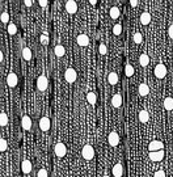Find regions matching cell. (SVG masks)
I'll return each mask as SVG.
<instances>
[{
    "mask_svg": "<svg viewBox=\"0 0 173 177\" xmlns=\"http://www.w3.org/2000/svg\"><path fill=\"white\" fill-rule=\"evenodd\" d=\"M41 43L42 45H47V43H49V37H47L46 33H43V34L41 36Z\"/></svg>",
    "mask_w": 173,
    "mask_h": 177,
    "instance_id": "obj_34",
    "label": "cell"
},
{
    "mask_svg": "<svg viewBox=\"0 0 173 177\" xmlns=\"http://www.w3.org/2000/svg\"><path fill=\"white\" fill-rule=\"evenodd\" d=\"M163 148H164V144H163V142H160V140H152V142H149V144H148L149 152L163 150Z\"/></svg>",
    "mask_w": 173,
    "mask_h": 177,
    "instance_id": "obj_11",
    "label": "cell"
},
{
    "mask_svg": "<svg viewBox=\"0 0 173 177\" xmlns=\"http://www.w3.org/2000/svg\"><path fill=\"white\" fill-rule=\"evenodd\" d=\"M7 29H8V34H10V36H15L16 33H17V26H16L13 22H9V24H8Z\"/></svg>",
    "mask_w": 173,
    "mask_h": 177,
    "instance_id": "obj_27",
    "label": "cell"
},
{
    "mask_svg": "<svg viewBox=\"0 0 173 177\" xmlns=\"http://www.w3.org/2000/svg\"><path fill=\"white\" fill-rule=\"evenodd\" d=\"M86 101H88L91 105H96V101H97L96 93H93V92H88V93H86Z\"/></svg>",
    "mask_w": 173,
    "mask_h": 177,
    "instance_id": "obj_23",
    "label": "cell"
},
{
    "mask_svg": "<svg viewBox=\"0 0 173 177\" xmlns=\"http://www.w3.org/2000/svg\"><path fill=\"white\" fill-rule=\"evenodd\" d=\"M1 1H4V0H1Z\"/></svg>",
    "mask_w": 173,
    "mask_h": 177,
    "instance_id": "obj_45",
    "label": "cell"
},
{
    "mask_svg": "<svg viewBox=\"0 0 173 177\" xmlns=\"http://www.w3.org/2000/svg\"><path fill=\"white\" fill-rule=\"evenodd\" d=\"M0 19H1L3 24H8V21H9V15H8V12H3Z\"/></svg>",
    "mask_w": 173,
    "mask_h": 177,
    "instance_id": "obj_32",
    "label": "cell"
},
{
    "mask_svg": "<svg viewBox=\"0 0 173 177\" xmlns=\"http://www.w3.org/2000/svg\"><path fill=\"white\" fill-rule=\"evenodd\" d=\"M37 177H49V174H47V171L46 169H39L38 171V174H37Z\"/></svg>",
    "mask_w": 173,
    "mask_h": 177,
    "instance_id": "obj_36",
    "label": "cell"
},
{
    "mask_svg": "<svg viewBox=\"0 0 173 177\" xmlns=\"http://www.w3.org/2000/svg\"><path fill=\"white\" fill-rule=\"evenodd\" d=\"M47 1H49V0H38L39 6H41V7H43V8L47 6Z\"/></svg>",
    "mask_w": 173,
    "mask_h": 177,
    "instance_id": "obj_38",
    "label": "cell"
},
{
    "mask_svg": "<svg viewBox=\"0 0 173 177\" xmlns=\"http://www.w3.org/2000/svg\"><path fill=\"white\" fill-rule=\"evenodd\" d=\"M89 3H91L92 6H96V4H97V0H89Z\"/></svg>",
    "mask_w": 173,
    "mask_h": 177,
    "instance_id": "obj_42",
    "label": "cell"
},
{
    "mask_svg": "<svg viewBox=\"0 0 173 177\" xmlns=\"http://www.w3.org/2000/svg\"><path fill=\"white\" fill-rule=\"evenodd\" d=\"M153 177H165V172H164V171H157V172H155Z\"/></svg>",
    "mask_w": 173,
    "mask_h": 177,
    "instance_id": "obj_37",
    "label": "cell"
},
{
    "mask_svg": "<svg viewBox=\"0 0 173 177\" xmlns=\"http://www.w3.org/2000/svg\"><path fill=\"white\" fill-rule=\"evenodd\" d=\"M133 40H134V42L135 43H142V41H143V36H142V33H135V34H134V37H133Z\"/></svg>",
    "mask_w": 173,
    "mask_h": 177,
    "instance_id": "obj_30",
    "label": "cell"
},
{
    "mask_svg": "<svg viewBox=\"0 0 173 177\" xmlns=\"http://www.w3.org/2000/svg\"><path fill=\"white\" fill-rule=\"evenodd\" d=\"M165 75H167V67H165V64L159 63L155 67V76L157 79H163V77H165Z\"/></svg>",
    "mask_w": 173,
    "mask_h": 177,
    "instance_id": "obj_3",
    "label": "cell"
},
{
    "mask_svg": "<svg viewBox=\"0 0 173 177\" xmlns=\"http://www.w3.org/2000/svg\"><path fill=\"white\" fill-rule=\"evenodd\" d=\"M164 108H165V110H173V98L172 97H167L164 100Z\"/></svg>",
    "mask_w": 173,
    "mask_h": 177,
    "instance_id": "obj_24",
    "label": "cell"
},
{
    "mask_svg": "<svg viewBox=\"0 0 173 177\" xmlns=\"http://www.w3.org/2000/svg\"><path fill=\"white\" fill-rule=\"evenodd\" d=\"M17 83H18V77H17V75H16L15 72H10V74H8V76H7V84H8V87L15 88L16 85H17Z\"/></svg>",
    "mask_w": 173,
    "mask_h": 177,
    "instance_id": "obj_8",
    "label": "cell"
},
{
    "mask_svg": "<svg viewBox=\"0 0 173 177\" xmlns=\"http://www.w3.org/2000/svg\"><path fill=\"white\" fill-rule=\"evenodd\" d=\"M125 74H126V76H128V77H130V76H133V75H134V67L131 66L130 63H127V64H126Z\"/></svg>",
    "mask_w": 173,
    "mask_h": 177,
    "instance_id": "obj_29",
    "label": "cell"
},
{
    "mask_svg": "<svg viewBox=\"0 0 173 177\" xmlns=\"http://www.w3.org/2000/svg\"><path fill=\"white\" fill-rule=\"evenodd\" d=\"M76 41H77V45L81 46V47L89 45V37L86 34H79L77 38H76Z\"/></svg>",
    "mask_w": 173,
    "mask_h": 177,
    "instance_id": "obj_12",
    "label": "cell"
},
{
    "mask_svg": "<svg viewBox=\"0 0 173 177\" xmlns=\"http://www.w3.org/2000/svg\"><path fill=\"white\" fill-rule=\"evenodd\" d=\"M112 105H113V108H121V105H122V96H121L119 93H117V95L113 96Z\"/></svg>",
    "mask_w": 173,
    "mask_h": 177,
    "instance_id": "obj_14",
    "label": "cell"
},
{
    "mask_svg": "<svg viewBox=\"0 0 173 177\" xmlns=\"http://www.w3.org/2000/svg\"><path fill=\"white\" fill-rule=\"evenodd\" d=\"M0 125H1L3 127L8 125V116L4 113V111H1V114H0Z\"/></svg>",
    "mask_w": 173,
    "mask_h": 177,
    "instance_id": "obj_28",
    "label": "cell"
},
{
    "mask_svg": "<svg viewBox=\"0 0 173 177\" xmlns=\"http://www.w3.org/2000/svg\"><path fill=\"white\" fill-rule=\"evenodd\" d=\"M54 152H55V155H57L58 157H64L66 153H67V147H66L64 143L59 142V143H57V144H55Z\"/></svg>",
    "mask_w": 173,
    "mask_h": 177,
    "instance_id": "obj_2",
    "label": "cell"
},
{
    "mask_svg": "<svg viewBox=\"0 0 173 177\" xmlns=\"http://www.w3.org/2000/svg\"><path fill=\"white\" fill-rule=\"evenodd\" d=\"M3 59H4V55H3V53H0V62H3Z\"/></svg>",
    "mask_w": 173,
    "mask_h": 177,
    "instance_id": "obj_43",
    "label": "cell"
},
{
    "mask_svg": "<svg viewBox=\"0 0 173 177\" xmlns=\"http://www.w3.org/2000/svg\"><path fill=\"white\" fill-rule=\"evenodd\" d=\"M81 156H83L85 160H92L94 156V150L91 144H85L81 150Z\"/></svg>",
    "mask_w": 173,
    "mask_h": 177,
    "instance_id": "obj_1",
    "label": "cell"
},
{
    "mask_svg": "<svg viewBox=\"0 0 173 177\" xmlns=\"http://www.w3.org/2000/svg\"><path fill=\"white\" fill-rule=\"evenodd\" d=\"M66 11L70 15H75L77 12V4H76L75 0H67V3H66Z\"/></svg>",
    "mask_w": 173,
    "mask_h": 177,
    "instance_id": "obj_7",
    "label": "cell"
},
{
    "mask_svg": "<svg viewBox=\"0 0 173 177\" xmlns=\"http://www.w3.org/2000/svg\"><path fill=\"white\" fill-rule=\"evenodd\" d=\"M139 63H140V66L142 67H146V66H148L149 64V56L147 55V54H142L140 56H139Z\"/></svg>",
    "mask_w": 173,
    "mask_h": 177,
    "instance_id": "obj_21",
    "label": "cell"
},
{
    "mask_svg": "<svg viewBox=\"0 0 173 177\" xmlns=\"http://www.w3.org/2000/svg\"><path fill=\"white\" fill-rule=\"evenodd\" d=\"M107 82H109L110 85H115L118 83V75L115 74V72H110V74L107 75Z\"/></svg>",
    "mask_w": 173,
    "mask_h": 177,
    "instance_id": "obj_22",
    "label": "cell"
},
{
    "mask_svg": "<svg viewBox=\"0 0 173 177\" xmlns=\"http://www.w3.org/2000/svg\"><path fill=\"white\" fill-rule=\"evenodd\" d=\"M22 58L25 59V61H30L31 59V50L29 47L22 49Z\"/></svg>",
    "mask_w": 173,
    "mask_h": 177,
    "instance_id": "obj_26",
    "label": "cell"
},
{
    "mask_svg": "<svg viewBox=\"0 0 173 177\" xmlns=\"http://www.w3.org/2000/svg\"><path fill=\"white\" fill-rule=\"evenodd\" d=\"M104 177H109V176H104Z\"/></svg>",
    "mask_w": 173,
    "mask_h": 177,
    "instance_id": "obj_44",
    "label": "cell"
},
{
    "mask_svg": "<svg viewBox=\"0 0 173 177\" xmlns=\"http://www.w3.org/2000/svg\"><path fill=\"white\" fill-rule=\"evenodd\" d=\"M50 126H51V122H50L49 117H42V118L39 119V129H41L42 131H49Z\"/></svg>",
    "mask_w": 173,
    "mask_h": 177,
    "instance_id": "obj_9",
    "label": "cell"
},
{
    "mask_svg": "<svg viewBox=\"0 0 173 177\" xmlns=\"http://www.w3.org/2000/svg\"><path fill=\"white\" fill-rule=\"evenodd\" d=\"M161 1H163V0H161Z\"/></svg>",
    "mask_w": 173,
    "mask_h": 177,
    "instance_id": "obj_46",
    "label": "cell"
},
{
    "mask_svg": "<svg viewBox=\"0 0 173 177\" xmlns=\"http://www.w3.org/2000/svg\"><path fill=\"white\" fill-rule=\"evenodd\" d=\"M140 22L143 25H148L149 22H151V15H149L148 12H143V13L140 15Z\"/></svg>",
    "mask_w": 173,
    "mask_h": 177,
    "instance_id": "obj_20",
    "label": "cell"
},
{
    "mask_svg": "<svg viewBox=\"0 0 173 177\" xmlns=\"http://www.w3.org/2000/svg\"><path fill=\"white\" fill-rule=\"evenodd\" d=\"M149 159L152 161H161L164 159V151L159 150V151H152L149 152Z\"/></svg>",
    "mask_w": 173,
    "mask_h": 177,
    "instance_id": "obj_10",
    "label": "cell"
},
{
    "mask_svg": "<svg viewBox=\"0 0 173 177\" xmlns=\"http://www.w3.org/2000/svg\"><path fill=\"white\" fill-rule=\"evenodd\" d=\"M47 85H49V82H47V77L45 75H41V76L37 79V88L39 91H46L47 89Z\"/></svg>",
    "mask_w": 173,
    "mask_h": 177,
    "instance_id": "obj_5",
    "label": "cell"
},
{
    "mask_svg": "<svg viewBox=\"0 0 173 177\" xmlns=\"http://www.w3.org/2000/svg\"><path fill=\"white\" fill-rule=\"evenodd\" d=\"M168 34H169V37L173 40V25L169 26V29H168Z\"/></svg>",
    "mask_w": 173,
    "mask_h": 177,
    "instance_id": "obj_39",
    "label": "cell"
},
{
    "mask_svg": "<svg viewBox=\"0 0 173 177\" xmlns=\"http://www.w3.org/2000/svg\"><path fill=\"white\" fill-rule=\"evenodd\" d=\"M138 91H139V95L143 96V97H146V96L149 95V87L146 84V83H142V84H139Z\"/></svg>",
    "mask_w": 173,
    "mask_h": 177,
    "instance_id": "obj_13",
    "label": "cell"
},
{
    "mask_svg": "<svg viewBox=\"0 0 173 177\" xmlns=\"http://www.w3.org/2000/svg\"><path fill=\"white\" fill-rule=\"evenodd\" d=\"M24 3H25V6L28 7H31V4H33V0H24Z\"/></svg>",
    "mask_w": 173,
    "mask_h": 177,
    "instance_id": "obj_40",
    "label": "cell"
},
{
    "mask_svg": "<svg viewBox=\"0 0 173 177\" xmlns=\"http://www.w3.org/2000/svg\"><path fill=\"white\" fill-rule=\"evenodd\" d=\"M130 4H131V7L134 8V7L138 6V0H130Z\"/></svg>",
    "mask_w": 173,
    "mask_h": 177,
    "instance_id": "obj_41",
    "label": "cell"
},
{
    "mask_svg": "<svg viewBox=\"0 0 173 177\" xmlns=\"http://www.w3.org/2000/svg\"><path fill=\"white\" fill-rule=\"evenodd\" d=\"M123 174V167L119 163L115 164L114 167H113V176L114 177H122Z\"/></svg>",
    "mask_w": 173,
    "mask_h": 177,
    "instance_id": "obj_16",
    "label": "cell"
},
{
    "mask_svg": "<svg viewBox=\"0 0 173 177\" xmlns=\"http://www.w3.org/2000/svg\"><path fill=\"white\" fill-rule=\"evenodd\" d=\"M98 51H100V54H102V55H105V54L107 53V49H106V46H105L104 43H101V45L98 46Z\"/></svg>",
    "mask_w": 173,
    "mask_h": 177,
    "instance_id": "obj_35",
    "label": "cell"
},
{
    "mask_svg": "<svg viewBox=\"0 0 173 177\" xmlns=\"http://www.w3.org/2000/svg\"><path fill=\"white\" fill-rule=\"evenodd\" d=\"M7 147H8V146H7V140H5V139L0 140V151H1V152H4V151L7 150Z\"/></svg>",
    "mask_w": 173,
    "mask_h": 177,
    "instance_id": "obj_33",
    "label": "cell"
},
{
    "mask_svg": "<svg viewBox=\"0 0 173 177\" xmlns=\"http://www.w3.org/2000/svg\"><path fill=\"white\" fill-rule=\"evenodd\" d=\"M54 54L58 56V58H62V56L66 54V49L63 47L62 45H57L54 47Z\"/></svg>",
    "mask_w": 173,
    "mask_h": 177,
    "instance_id": "obj_19",
    "label": "cell"
},
{
    "mask_svg": "<svg viewBox=\"0 0 173 177\" xmlns=\"http://www.w3.org/2000/svg\"><path fill=\"white\" fill-rule=\"evenodd\" d=\"M21 169H22L24 173L29 174L31 172V163L29 160H24L22 164H21Z\"/></svg>",
    "mask_w": 173,
    "mask_h": 177,
    "instance_id": "obj_18",
    "label": "cell"
},
{
    "mask_svg": "<svg viewBox=\"0 0 173 177\" xmlns=\"http://www.w3.org/2000/svg\"><path fill=\"white\" fill-rule=\"evenodd\" d=\"M107 142H109V144L112 146V147H117V146L119 144V135L115 131L109 132V135H107Z\"/></svg>",
    "mask_w": 173,
    "mask_h": 177,
    "instance_id": "obj_4",
    "label": "cell"
},
{
    "mask_svg": "<svg viewBox=\"0 0 173 177\" xmlns=\"http://www.w3.org/2000/svg\"><path fill=\"white\" fill-rule=\"evenodd\" d=\"M139 121L142 122V123H146V122L149 121V113L147 110H140L139 111Z\"/></svg>",
    "mask_w": 173,
    "mask_h": 177,
    "instance_id": "obj_17",
    "label": "cell"
},
{
    "mask_svg": "<svg viewBox=\"0 0 173 177\" xmlns=\"http://www.w3.org/2000/svg\"><path fill=\"white\" fill-rule=\"evenodd\" d=\"M64 79L67 80L68 83H73L76 79H77V74L73 68H67L64 72Z\"/></svg>",
    "mask_w": 173,
    "mask_h": 177,
    "instance_id": "obj_6",
    "label": "cell"
},
{
    "mask_svg": "<svg viewBox=\"0 0 173 177\" xmlns=\"http://www.w3.org/2000/svg\"><path fill=\"white\" fill-rule=\"evenodd\" d=\"M21 125H22L24 130H30L31 129V119L29 116H24L21 119Z\"/></svg>",
    "mask_w": 173,
    "mask_h": 177,
    "instance_id": "obj_15",
    "label": "cell"
},
{
    "mask_svg": "<svg viewBox=\"0 0 173 177\" xmlns=\"http://www.w3.org/2000/svg\"><path fill=\"white\" fill-rule=\"evenodd\" d=\"M121 33H122V26H121L119 24L114 25V26H113V34H114V36H119Z\"/></svg>",
    "mask_w": 173,
    "mask_h": 177,
    "instance_id": "obj_31",
    "label": "cell"
},
{
    "mask_svg": "<svg viewBox=\"0 0 173 177\" xmlns=\"http://www.w3.org/2000/svg\"><path fill=\"white\" fill-rule=\"evenodd\" d=\"M109 15H110V17H112L113 20L118 19V17H119V9H118L117 7H112L110 11H109Z\"/></svg>",
    "mask_w": 173,
    "mask_h": 177,
    "instance_id": "obj_25",
    "label": "cell"
}]
</instances>
